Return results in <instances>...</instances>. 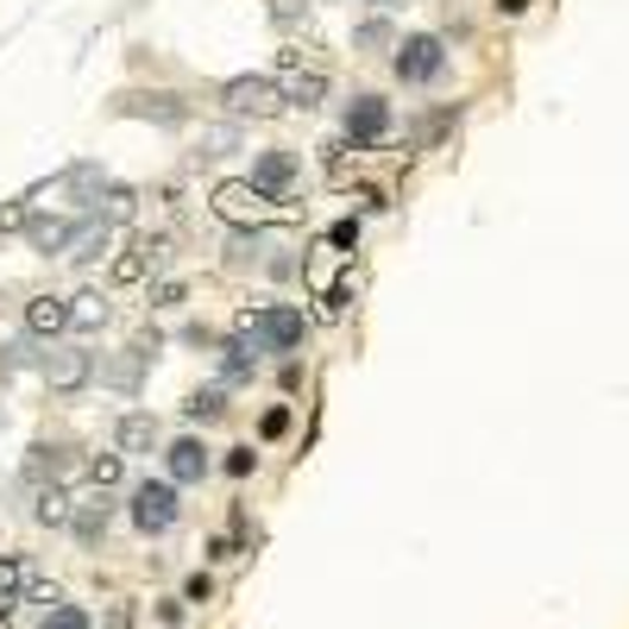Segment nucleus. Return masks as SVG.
Returning <instances> with one entry per match:
<instances>
[{
	"label": "nucleus",
	"mask_w": 629,
	"mask_h": 629,
	"mask_svg": "<svg viewBox=\"0 0 629 629\" xmlns=\"http://www.w3.org/2000/svg\"><path fill=\"white\" fill-rule=\"evenodd\" d=\"M13 226H25V201H13V208H0V233H13Z\"/></svg>",
	"instance_id": "32"
},
{
	"label": "nucleus",
	"mask_w": 629,
	"mask_h": 629,
	"mask_svg": "<svg viewBox=\"0 0 629 629\" xmlns=\"http://www.w3.org/2000/svg\"><path fill=\"white\" fill-rule=\"evenodd\" d=\"M107 523H114V510H107V491L89 503H75V516H70V535L82 541V548H95L101 535H107Z\"/></svg>",
	"instance_id": "15"
},
{
	"label": "nucleus",
	"mask_w": 629,
	"mask_h": 629,
	"mask_svg": "<svg viewBox=\"0 0 629 629\" xmlns=\"http://www.w3.org/2000/svg\"><path fill=\"white\" fill-rule=\"evenodd\" d=\"M176 516H183L176 478H145V485L132 491V528H139V535H171Z\"/></svg>",
	"instance_id": "4"
},
{
	"label": "nucleus",
	"mask_w": 629,
	"mask_h": 629,
	"mask_svg": "<svg viewBox=\"0 0 629 629\" xmlns=\"http://www.w3.org/2000/svg\"><path fill=\"white\" fill-rule=\"evenodd\" d=\"M277 82H283V101H290V107H302V114H308V107H322V95H327V75L322 70H302L296 50L277 63Z\"/></svg>",
	"instance_id": "8"
},
{
	"label": "nucleus",
	"mask_w": 629,
	"mask_h": 629,
	"mask_svg": "<svg viewBox=\"0 0 629 629\" xmlns=\"http://www.w3.org/2000/svg\"><path fill=\"white\" fill-rule=\"evenodd\" d=\"M359 45H365V50H384V45H391V25H384V20L359 25Z\"/></svg>",
	"instance_id": "27"
},
{
	"label": "nucleus",
	"mask_w": 629,
	"mask_h": 629,
	"mask_svg": "<svg viewBox=\"0 0 629 629\" xmlns=\"http://www.w3.org/2000/svg\"><path fill=\"white\" fill-rule=\"evenodd\" d=\"M258 352H265V347H258L246 327H240V334L221 347V384H252V372H258Z\"/></svg>",
	"instance_id": "11"
},
{
	"label": "nucleus",
	"mask_w": 629,
	"mask_h": 629,
	"mask_svg": "<svg viewBox=\"0 0 629 629\" xmlns=\"http://www.w3.org/2000/svg\"><path fill=\"white\" fill-rule=\"evenodd\" d=\"M70 240H75V221H57V214H45V221H32V246L45 252H70Z\"/></svg>",
	"instance_id": "18"
},
{
	"label": "nucleus",
	"mask_w": 629,
	"mask_h": 629,
	"mask_svg": "<svg viewBox=\"0 0 629 629\" xmlns=\"http://www.w3.org/2000/svg\"><path fill=\"white\" fill-rule=\"evenodd\" d=\"M120 453H95V459H89V485H95V491H114V485H120Z\"/></svg>",
	"instance_id": "24"
},
{
	"label": "nucleus",
	"mask_w": 629,
	"mask_h": 629,
	"mask_svg": "<svg viewBox=\"0 0 629 629\" xmlns=\"http://www.w3.org/2000/svg\"><path fill=\"white\" fill-rule=\"evenodd\" d=\"M70 327V296H32L25 302V334L32 340H57Z\"/></svg>",
	"instance_id": "9"
},
{
	"label": "nucleus",
	"mask_w": 629,
	"mask_h": 629,
	"mask_svg": "<svg viewBox=\"0 0 629 629\" xmlns=\"http://www.w3.org/2000/svg\"><path fill=\"white\" fill-rule=\"evenodd\" d=\"M57 473H63V447H50V441H38L32 447V459H25V478H38V485H57Z\"/></svg>",
	"instance_id": "21"
},
{
	"label": "nucleus",
	"mask_w": 629,
	"mask_h": 629,
	"mask_svg": "<svg viewBox=\"0 0 629 629\" xmlns=\"http://www.w3.org/2000/svg\"><path fill=\"white\" fill-rule=\"evenodd\" d=\"M158 258H164V240H139L126 258H114V283H139V277L158 265Z\"/></svg>",
	"instance_id": "17"
},
{
	"label": "nucleus",
	"mask_w": 629,
	"mask_h": 629,
	"mask_svg": "<svg viewBox=\"0 0 629 629\" xmlns=\"http://www.w3.org/2000/svg\"><path fill=\"white\" fill-rule=\"evenodd\" d=\"M38 372H45L50 391H63V397H70V391H82V384L95 377V352H82V347H50Z\"/></svg>",
	"instance_id": "7"
},
{
	"label": "nucleus",
	"mask_w": 629,
	"mask_h": 629,
	"mask_svg": "<svg viewBox=\"0 0 629 629\" xmlns=\"http://www.w3.org/2000/svg\"><path fill=\"white\" fill-rule=\"evenodd\" d=\"M208 208H214L226 226H252V233L277 221V196H265L252 176H240V183H221V189L208 196Z\"/></svg>",
	"instance_id": "1"
},
{
	"label": "nucleus",
	"mask_w": 629,
	"mask_h": 629,
	"mask_svg": "<svg viewBox=\"0 0 629 629\" xmlns=\"http://www.w3.org/2000/svg\"><path fill=\"white\" fill-rule=\"evenodd\" d=\"M171 629H176V624H171Z\"/></svg>",
	"instance_id": "36"
},
{
	"label": "nucleus",
	"mask_w": 629,
	"mask_h": 629,
	"mask_svg": "<svg viewBox=\"0 0 629 629\" xmlns=\"http://www.w3.org/2000/svg\"><path fill=\"white\" fill-rule=\"evenodd\" d=\"M258 434H265V441H277V434H290V409H265V422H258Z\"/></svg>",
	"instance_id": "28"
},
{
	"label": "nucleus",
	"mask_w": 629,
	"mask_h": 629,
	"mask_svg": "<svg viewBox=\"0 0 629 629\" xmlns=\"http://www.w3.org/2000/svg\"><path fill=\"white\" fill-rule=\"evenodd\" d=\"M107 246H114V221H107V214H89V221H75V240H70V252H63V258H75V265H95Z\"/></svg>",
	"instance_id": "12"
},
{
	"label": "nucleus",
	"mask_w": 629,
	"mask_h": 629,
	"mask_svg": "<svg viewBox=\"0 0 629 629\" xmlns=\"http://www.w3.org/2000/svg\"><path fill=\"white\" fill-rule=\"evenodd\" d=\"M132 214V196L126 189H107V221H126Z\"/></svg>",
	"instance_id": "30"
},
{
	"label": "nucleus",
	"mask_w": 629,
	"mask_h": 629,
	"mask_svg": "<svg viewBox=\"0 0 629 629\" xmlns=\"http://www.w3.org/2000/svg\"><path fill=\"white\" fill-rule=\"evenodd\" d=\"M240 327H246L258 347L290 352V347H302V334H308V315H302L296 302H265V308H246V315H240Z\"/></svg>",
	"instance_id": "2"
},
{
	"label": "nucleus",
	"mask_w": 629,
	"mask_h": 629,
	"mask_svg": "<svg viewBox=\"0 0 629 629\" xmlns=\"http://www.w3.org/2000/svg\"><path fill=\"white\" fill-rule=\"evenodd\" d=\"M397 75L403 82H434V75L447 70V45L434 38V32H409V38H397Z\"/></svg>",
	"instance_id": "6"
},
{
	"label": "nucleus",
	"mask_w": 629,
	"mask_h": 629,
	"mask_svg": "<svg viewBox=\"0 0 629 629\" xmlns=\"http://www.w3.org/2000/svg\"><path fill=\"white\" fill-rule=\"evenodd\" d=\"M38 629H89V610H82V604H50Z\"/></svg>",
	"instance_id": "25"
},
{
	"label": "nucleus",
	"mask_w": 629,
	"mask_h": 629,
	"mask_svg": "<svg viewBox=\"0 0 629 629\" xmlns=\"http://www.w3.org/2000/svg\"><path fill=\"white\" fill-rule=\"evenodd\" d=\"M528 0H498V13H523Z\"/></svg>",
	"instance_id": "35"
},
{
	"label": "nucleus",
	"mask_w": 629,
	"mask_h": 629,
	"mask_svg": "<svg viewBox=\"0 0 629 629\" xmlns=\"http://www.w3.org/2000/svg\"><path fill=\"white\" fill-rule=\"evenodd\" d=\"M208 592H214V585H208V573H189V585H183V598H208Z\"/></svg>",
	"instance_id": "34"
},
{
	"label": "nucleus",
	"mask_w": 629,
	"mask_h": 629,
	"mask_svg": "<svg viewBox=\"0 0 629 629\" xmlns=\"http://www.w3.org/2000/svg\"><path fill=\"white\" fill-rule=\"evenodd\" d=\"M327 246H359V221H334V233H327Z\"/></svg>",
	"instance_id": "29"
},
{
	"label": "nucleus",
	"mask_w": 629,
	"mask_h": 629,
	"mask_svg": "<svg viewBox=\"0 0 629 629\" xmlns=\"http://www.w3.org/2000/svg\"><path fill=\"white\" fill-rule=\"evenodd\" d=\"M120 114H158V120H183V101H171V95H139V101H120Z\"/></svg>",
	"instance_id": "23"
},
{
	"label": "nucleus",
	"mask_w": 629,
	"mask_h": 629,
	"mask_svg": "<svg viewBox=\"0 0 629 629\" xmlns=\"http://www.w3.org/2000/svg\"><path fill=\"white\" fill-rule=\"evenodd\" d=\"M384 132H391V101L384 95H352L347 114H340V139H347L352 151H365V145H377Z\"/></svg>",
	"instance_id": "5"
},
{
	"label": "nucleus",
	"mask_w": 629,
	"mask_h": 629,
	"mask_svg": "<svg viewBox=\"0 0 629 629\" xmlns=\"http://www.w3.org/2000/svg\"><path fill=\"white\" fill-rule=\"evenodd\" d=\"M352 296H359V277H352V271H340V277H334V290H327V315H347V302Z\"/></svg>",
	"instance_id": "26"
},
{
	"label": "nucleus",
	"mask_w": 629,
	"mask_h": 629,
	"mask_svg": "<svg viewBox=\"0 0 629 629\" xmlns=\"http://www.w3.org/2000/svg\"><path fill=\"white\" fill-rule=\"evenodd\" d=\"M114 441H120V453H151V447H158V422L132 409V416H120V422H114Z\"/></svg>",
	"instance_id": "16"
},
{
	"label": "nucleus",
	"mask_w": 629,
	"mask_h": 629,
	"mask_svg": "<svg viewBox=\"0 0 629 629\" xmlns=\"http://www.w3.org/2000/svg\"><path fill=\"white\" fill-rule=\"evenodd\" d=\"M252 459H258L252 447H233V453H226V473H233V478H246V473H252Z\"/></svg>",
	"instance_id": "31"
},
{
	"label": "nucleus",
	"mask_w": 629,
	"mask_h": 629,
	"mask_svg": "<svg viewBox=\"0 0 629 629\" xmlns=\"http://www.w3.org/2000/svg\"><path fill=\"white\" fill-rule=\"evenodd\" d=\"M221 101H226V114H240V120H277L290 107L277 75H233L221 89Z\"/></svg>",
	"instance_id": "3"
},
{
	"label": "nucleus",
	"mask_w": 629,
	"mask_h": 629,
	"mask_svg": "<svg viewBox=\"0 0 629 629\" xmlns=\"http://www.w3.org/2000/svg\"><path fill=\"white\" fill-rule=\"evenodd\" d=\"M226 384H208V391H196V397L183 403V416H189V422H214V416H221L226 409V397H221Z\"/></svg>",
	"instance_id": "22"
},
{
	"label": "nucleus",
	"mask_w": 629,
	"mask_h": 629,
	"mask_svg": "<svg viewBox=\"0 0 629 629\" xmlns=\"http://www.w3.org/2000/svg\"><path fill=\"white\" fill-rule=\"evenodd\" d=\"M101 322H107V296H101V290H75L70 296V327L89 334V327H101Z\"/></svg>",
	"instance_id": "19"
},
{
	"label": "nucleus",
	"mask_w": 629,
	"mask_h": 629,
	"mask_svg": "<svg viewBox=\"0 0 629 629\" xmlns=\"http://www.w3.org/2000/svg\"><path fill=\"white\" fill-rule=\"evenodd\" d=\"M25 585H32L25 560L0 554V629H13V617H20V604H25Z\"/></svg>",
	"instance_id": "13"
},
{
	"label": "nucleus",
	"mask_w": 629,
	"mask_h": 629,
	"mask_svg": "<svg viewBox=\"0 0 629 629\" xmlns=\"http://www.w3.org/2000/svg\"><path fill=\"white\" fill-rule=\"evenodd\" d=\"M70 516H75L70 491H63V485H45V491H38V523H50V528H70Z\"/></svg>",
	"instance_id": "20"
},
{
	"label": "nucleus",
	"mask_w": 629,
	"mask_h": 629,
	"mask_svg": "<svg viewBox=\"0 0 629 629\" xmlns=\"http://www.w3.org/2000/svg\"><path fill=\"white\" fill-rule=\"evenodd\" d=\"M171 302H183V283H176V277H164V283H158V308H171Z\"/></svg>",
	"instance_id": "33"
},
{
	"label": "nucleus",
	"mask_w": 629,
	"mask_h": 629,
	"mask_svg": "<svg viewBox=\"0 0 629 629\" xmlns=\"http://www.w3.org/2000/svg\"><path fill=\"white\" fill-rule=\"evenodd\" d=\"M164 466H171L176 485H196V478H208V447H201L196 434H183V441L164 447Z\"/></svg>",
	"instance_id": "14"
},
{
	"label": "nucleus",
	"mask_w": 629,
	"mask_h": 629,
	"mask_svg": "<svg viewBox=\"0 0 629 629\" xmlns=\"http://www.w3.org/2000/svg\"><path fill=\"white\" fill-rule=\"evenodd\" d=\"M252 183H258L265 196L290 201V189H296V158H290V151H265V158L252 164Z\"/></svg>",
	"instance_id": "10"
}]
</instances>
